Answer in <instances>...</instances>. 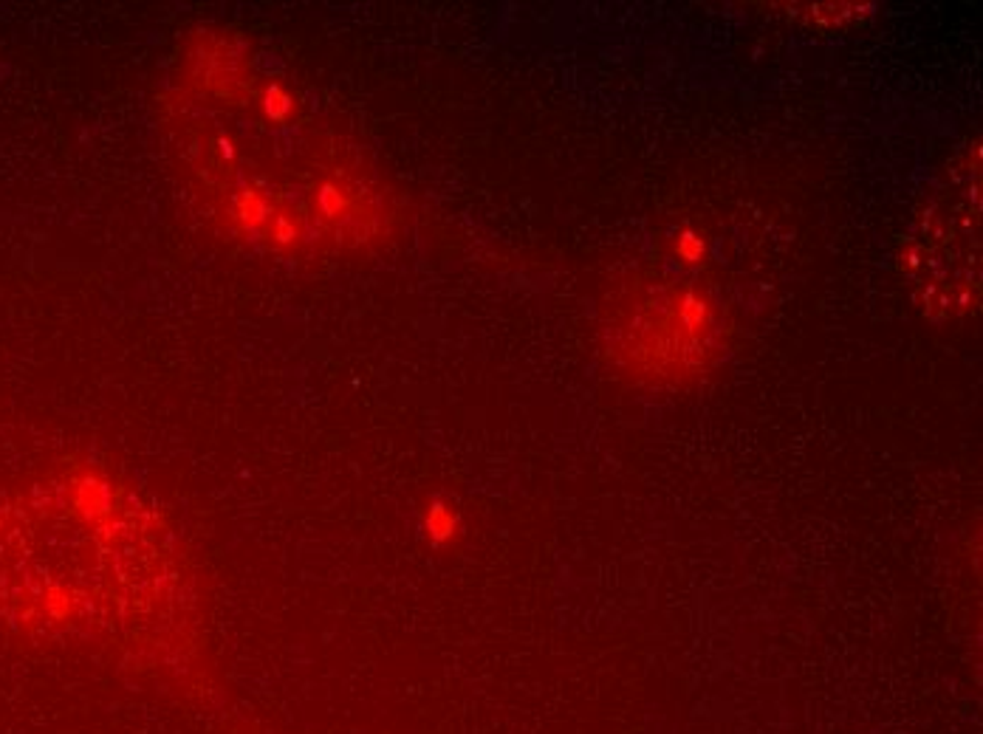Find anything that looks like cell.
<instances>
[{
    "instance_id": "1",
    "label": "cell",
    "mask_w": 983,
    "mask_h": 734,
    "mask_svg": "<svg viewBox=\"0 0 983 734\" xmlns=\"http://www.w3.org/2000/svg\"><path fill=\"white\" fill-rule=\"evenodd\" d=\"M0 615L100 642L145 672L198 653V596L178 542L142 497L72 469L0 506Z\"/></svg>"
},
{
    "instance_id": "2",
    "label": "cell",
    "mask_w": 983,
    "mask_h": 734,
    "mask_svg": "<svg viewBox=\"0 0 983 734\" xmlns=\"http://www.w3.org/2000/svg\"><path fill=\"white\" fill-rule=\"evenodd\" d=\"M425 526H427V534L435 542H447V539H453L458 534V514L453 509H447L444 503H433L427 509Z\"/></svg>"
},
{
    "instance_id": "3",
    "label": "cell",
    "mask_w": 983,
    "mask_h": 734,
    "mask_svg": "<svg viewBox=\"0 0 983 734\" xmlns=\"http://www.w3.org/2000/svg\"><path fill=\"white\" fill-rule=\"evenodd\" d=\"M675 254L687 260V263H695V260H701V254H704V243H701V238H695V234H682V238L675 241Z\"/></svg>"
},
{
    "instance_id": "4",
    "label": "cell",
    "mask_w": 983,
    "mask_h": 734,
    "mask_svg": "<svg viewBox=\"0 0 983 734\" xmlns=\"http://www.w3.org/2000/svg\"><path fill=\"white\" fill-rule=\"evenodd\" d=\"M289 110V97L280 88H269L266 93V113L272 116V119H283Z\"/></svg>"
}]
</instances>
